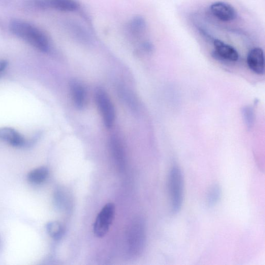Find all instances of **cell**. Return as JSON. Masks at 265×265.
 <instances>
[{
	"instance_id": "6da1fadb",
	"label": "cell",
	"mask_w": 265,
	"mask_h": 265,
	"mask_svg": "<svg viewBox=\"0 0 265 265\" xmlns=\"http://www.w3.org/2000/svg\"><path fill=\"white\" fill-rule=\"evenodd\" d=\"M9 28L14 35L34 48L43 52H47L49 50L50 44L47 37L42 31L29 23L14 20L11 22Z\"/></svg>"
},
{
	"instance_id": "7a4b0ae2",
	"label": "cell",
	"mask_w": 265,
	"mask_h": 265,
	"mask_svg": "<svg viewBox=\"0 0 265 265\" xmlns=\"http://www.w3.org/2000/svg\"><path fill=\"white\" fill-rule=\"evenodd\" d=\"M168 188L170 200L171 211L172 214H177L181 211L183 203L184 181L180 168L175 165L169 172Z\"/></svg>"
},
{
	"instance_id": "3957f363",
	"label": "cell",
	"mask_w": 265,
	"mask_h": 265,
	"mask_svg": "<svg viewBox=\"0 0 265 265\" xmlns=\"http://www.w3.org/2000/svg\"><path fill=\"white\" fill-rule=\"evenodd\" d=\"M146 232L144 222L139 220L135 222L130 228L128 236V245L130 253L139 255L145 246Z\"/></svg>"
},
{
	"instance_id": "277c9868",
	"label": "cell",
	"mask_w": 265,
	"mask_h": 265,
	"mask_svg": "<svg viewBox=\"0 0 265 265\" xmlns=\"http://www.w3.org/2000/svg\"><path fill=\"white\" fill-rule=\"evenodd\" d=\"M96 100L104 123L106 128H111L114 121L115 112L112 103L106 91L101 88L97 89Z\"/></svg>"
},
{
	"instance_id": "5b68a950",
	"label": "cell",
	"mask_w": 265,
	"mask_h": 265,
	"mask_svg": "<svg viewBox=\"0 0 265 265\" xmlns=\"http://www.w3.org/2000/svg\"><path fill=\"white\" fill-rule=\"evenodd\" d=\"M114 213V207L111 203H108L103 207L97 216L94 230L98 237L105 236L108 232L112 222Z\"/></svg>"
},
{
	"instance_id": "8992f818",
	"label": "cell",
	"mask_w": 265,
	"mask_h": 265,
	"mask_svg": "<svg viewBox=\"0 0 265 265\" xmlns=\"http://www.w3.org/2000/svg\"><path fill=\"white\" fill-rule=\"evenodd\" d=\"M31 4L41 9L52 8L64 11L76 10L78 4L74 0H31Z\"/></svg>"
},
{
	"instance_id": "52a82bcc",
	"label": "cell",
	"mask_w": 265,
	"mask_h": 265,
	"mask_svg": "<svg viewBox=\"0 0 265 265\" xmlns=\"http://www.w3.org/2000/svg\"><path fill=\"white\" fill-rule=\"evenodd\" d=\"M212 14L218 20L224 22L234 20L236 17L235 8L229 4L223 2H217L211 6Z\"/></svg>"
},
{
	"instance_id": "ba28073f",
	"label": "cell",
	"mask_w": 265,
	"mask_h": 265,
	"mask_svg": "<svg viewBox=\"0 0 265 265\" xmlns=\"http://www.w3.org/2000/svg\"><path fill=\"white\" fill-rule=\"evenodd\" d=\"M247 63L251 70L259 75L264 73L265 60L263 51L260 48L252 49L248 53Z\"/></svg>"
},
{
	"instance_id": "9c48e42d",
	"label": "cell",
	"mask_w": 265,
	"mask_h": 265,
	"mask_svg": "<svg viewBox=\"0 0 265 265\" xmlns=\"http://www.w3.org/2000/svg\"><path fill=\"white\" fill-rule=\"evenodd\" d=\"M215 55L219 58L230 62H236L239 59L237 51L232 46L216 40L213 43Z\"/></svg>"
},
{
	"instance_id": "30bf717a",
	"label": "cell",
	"mask_w": 265,
	"mask_h": 265,
	"mask_svg": "<svg viewBox=\"0 0 265 265\" xmlns=\"http://www.w3.org/2000/svg\"><path fill=\"white\" fill-rule=\"evenodd\" d=\"M110 150L113 158L117 166L122 170L125 168V159L123 147L121 142L116 137H113L110 140Z\"/></svg>"
},
{
	"instance_id": "8fae6325",
	"label": "cell",
	"mask_w": 265,
	"mask_h": 265,
	"mask_svg": "<svg viewBox=\"0 0 265 265\" xmlns=\"http://www.w3.org/2000/svg\"><path fill=\"white\" fill-rule=\"evenodd\" d=\"M0 139L14 147L25 144L24 138L16 131L9 128L0 129Z\"/></svg>"
},
{
	"instance_id": "7c38bea8",
	"label": "cell",
	"mask_w": 265,
	"mask_h": 265,
	"mask_svg": "<svg viewBox=\"0 0 265 265\" xmlns=\"http://www.w3.org/2000/svg\"><path fill=\"white\" fill-rule=\"evenodd\" d=\"M70 86L75 105L77 108L82 109L84 107L86 101L85 89L81 84L76 81L72 82Z\"/></svg>"
},
{
	"instance_id": "4fadbf2b",
	"label": "cell",
	"mask_w": 265,
	"mask_h": 265,
	"mask_svg": "<svg viewBox=\"0 0 265 265\" xmlns=\"http://www.w3.org/2000/svg\"><path fill=\"white\" fill-rule=\"evenodd\" d=\"M49 175V170L47 167H40L31 171L27 176V179L32 184H39L47 179Z\"/></svg>"
},
{
	"instance_id": "5bb4252c",
	"label": "cell",
	"mask_w": 265,
	"mask_h": 265,
	"mask_svg": "<svg viewBox=\"0 0 265 265\" xmlns=\"http://www.w3.org/2000/svg\"><path fill=\"white\" fill-rule=\"evenodd\" d=\"M222 191L219 184H215L210 189L207 195V204L210 207L216 206L220 201Z\"/></svg>"
},
{
	"instance_id": "9a60e30c",
	"label": "cell",
	"mask_w": 265,
	"mask_h": 265,
	"mask_svg": "<svg viewBox=\"0 0 265 265\" xmlns=\"http://www.w3.org/2000/svg\"><path fill=\"white\" fill-rule=\"evenodd\" d=\"M46 229L50 236L55 240L61 239L64 232L63 225L57 221L48 223L46 225Z\"/></svg>"
},
{
	"instance_id": "2e32d148",
	"label": "cell",
	"mask_w": 265,
	"mask_h": 265,
	"mask_svg": "<svg viewBox=\"0 0 265 265\" xmlns=\"http://www.w3.org/2000/svg\"><path fill=\"white\" fill-rule=\"evenodd\" d=\"M146 28V22L140 16L134 17L130 24V29L134 36L139 35Z\"/></svg>"
},
{
	"instance_id": "e0dca14e",
	"label": "cell",
	"mask_w": 265,
	"mask_h": 265,
	"mask_svg": "<svg viewBox=\"0 0 265 265\" xmlns=\"http://www.w3.org/2000/svg\"><path fill=\"white\" fill-rule=\"evenodd\" d=\"M242 113H243V118L247 127L249 129L252 128L255 120L254 111L251 107L247 106L243 109Z\"/></svg>"
},
{
	"instance_id": "ac0fdd59",
	"label": "cell",
	"mask_w": 265,
	"mask_h": 265,
	"mask_svg": "<svg viewBox=\"0 0 265 265\" xmlns=\"http://www.w3.org/2000/svg\"><path fill=\"white\" fill-rule=\"evenodd\" d=\"M7 63L4 60H0V72L3 71L6 67Z\"/></svg>"
}]
</instances>
